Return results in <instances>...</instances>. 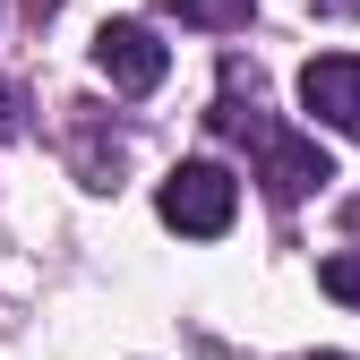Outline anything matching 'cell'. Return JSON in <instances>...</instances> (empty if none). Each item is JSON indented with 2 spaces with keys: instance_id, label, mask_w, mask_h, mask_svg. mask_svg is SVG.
<instances>
[{
  "instance_id": "2",
  "label": "cell",
  "mask_w": 360,
  "mask_h": 360,
  "mask_svg": "<svg viewBox=\"0 0 360 360\" xmlns=\"http://www.w3.org/2000/svg\"><path fill=\"white\" fill-rule=\"evenodd\" d=\"M214 129H249V138H257V155H266V189H275L283 206H300L309 189H326V180H335V163H326V146H318V138L266 129V120H249V112H240L232 95L214 103Z\"/></svg>"
},
{
  "instance_id": "5",
  "label": "cell",
  "mask_w": 360,
  "mask_h": 360,
  "mask_svg": "<svg viewBox=\"0 0 360 360\" xmlns=\"http://www.w3.org/2000/svg\"><path fill=\"white\" fill-rule=\"evenodd\" d=\"M163 9H172L180 26H240L257 0H163Z\"/></svg>"
},
{
  "instance_id": "9",
  "label": "cell",
  "mask_w": 360,
  "mask_h": 360,
  "mask_svg": "<svg viewBox=\"0 0 360 360\" xmlns=\"http://www.w3.org/2000/svg\"><path fill=\"white\" fill-rule=\"evenodd\" d=\"M326 9H360V0H326Z\"/></svg>"
},
{
  "instance_id": "4",
  "label": "cell",
  "mask_w": 360,
  "mask_h": 360,
  "mask_svg": "<svg viewBox=\"0 0 360 360\" xmlns=\"http://www.w3.org/2000/svg\"><path fill=\"white\" fill-rule=\"evenodd\" d=\"M300 103L318 112L326 129L360 138V52H318V60L300 69Z\"/></svg>"
},
{
  "instance_id": "6",
  "label": "cell",
  "mask_w": 360,
  "mask_h": 360,
  "mask_svg": "<svg viewBox=\"0 0 360 360\" xmlns=\"http://www.w3.org/2000/svg\"><path fill=\"white\" fill-rule=\"evenodd\" d=\"M318 292L343 300V309H360V249H335V257L318 266Z\"/></svg>"
},
{
  "instance_id": "1",
  "label": "cell",
  "mask_w": 360,
  "mask_h": 360,
  "mask_svg": "<svg viewBox=\"0 0 360 360\" xmlns=\"http://www.w3.org/2000/svg\"><path fill=\"white\" fill-rule=\"evenodd\" d=\"M155 206H163L172 232H189V240H223V232H232V214H240V180L223 172V163H172L163 189H155Z\"/></svg>"
},
{
  "instance_id": "3",
  "label": "cell",
  "mask_w": 360,
  "mask_h": 360,
  "mask_svg": "<svg viewBox=\"0 0 360 360\" xmlns=\"http://www.w3.org/2000/svg\"><path fill=\"white\" fill-rule=\"evenodd\" d=\"M95 69L120 86V95H155V86H163V69H172V52H163V34H155V26L112 18V26L95 34Z\"/></svg>"
},
{
  "instance_id": "8",
  "label": "cell",
  "mask_w": 360,
  "mask_h": 360,
  "mask_svg": "<svg viewBox=\"0 0 360 360\" xmlns=\"http://www.w3.org/2000/svg\"><path fill=\"white\" fill-rule=\"evenodd\" d=\"M309 360H352V352H309Z\"/></svg>"
},
{
  "instance_id": "7",
  "label": "cell",
  "mask_w": 360,
  "mask_h": 360,
  "mask_svg": "<svg viewBox=\"0 0 360 360\" xmlns=\"http://www.w3.org/2000/svg\"><path fill=\"white\" fill-rule=\"evenodd\" d=\"M18 129H26V95H18V86H0V138H18Z\"/></svg>"
}]
</instances>
